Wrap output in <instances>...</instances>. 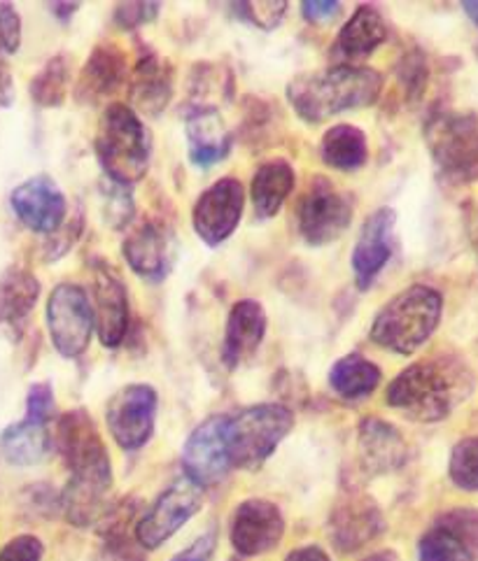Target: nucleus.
Returning a JSON list of instances; mask_svg holds the SVG:
<instances>
[{
	"instance_id": "obj_1",
	"label": "nucleus",
	"mask_w": 478,
	"mask_h": 561,
	"mask_svg": "<svg viewBox=\"0 0 478 561\" xmlns=\"http://www.w3.org/2000/svg\"><path fill=\"white\" fill-rule=\"evenodd\" d=\"M57 445L70 469L61 494V511L72 527H94L107 513V494L113 490V463L107 447L84 410H70L59 420Z\"/></svg>"
},
{
	"instance_id": "obj_21",
	"label": "nucleus",
	"mask_w": 478,
	"mask_h": 561,
	"mask_svg": "<svg viewBox=\"0 0 478 561\" xmlns=\"http://www.w3.org/2000/svg\"><path fill=\"white\" fill-rule=\"evenodd\" d=\"M128 96H132V103L140 115L159 117L173 99L171 64L152 51L140 56L132 72V80H128Z\"/></svg>"
},
{
	"instance_id": "obj_16",
	"label": "nucleus",
	"mask_w": 478,
	"mask_h": 561,
	"mask_svg": "<svg viewBox=\"0 0 478 561\" xmlns=\"http://www.w3.org/2000/svg\"><path fill=\"white\" fill-rule=\"evenodd\" d=\"M243 205H246V192L241 182L234 178L215 182L198 196L194 205L192 221H194L196 236L210 248L225 242L236 231L238 221H241Z\"/></svg>"
},
{
	"instance_id": "obj_40",
	"label": "nucleus",
	"mask_w": 478,
	"mask_h": 561,
	"mask_svg": "<svg viewBox=\"0 0 478 561\" xmlns=\"http://www.w3.org/2000/svg\"><path fill=\"white\" fill-rule=\"evenodd\" d=\"M159 14V3H122L115 10V24L120 28H136L152 22Z\"/></svg>"
},
{
	"instance_id": "obj_49",
	"label": "nucleus",
	"mask_w": 478,
	"mask_h": 561,
	"mask_svg": "<svg viewBox=\"0 0 478 561\" xmlns=\"http://www.w3.org/2000/svg\"><path fill=\"white\" fill-rule=\"evenodd\" d=\"M469 238H471V248H474V252H476V256H478V210H476V215H474V221H471Z\"/></svg>"
},
{
	"instance_id": "obj_10",
	"label": "nucleus",
	"mask_w": 478,
	"mask_h": 561,
	"mask_svg": "<svg viewBox=\"0 0 478 561\" xmlns=\"http://www.w3.org/2000/svg\"><path fill=\"white\" fill-rule=\"evenodd\" d=\"M157 391L150 385H128L110 399L105 420L110 436L126 453H136L155 434Z\"/></svg>"
},
{
	"instance_id": "obj_5",
	"label": "nucleus",
	"mask_w": 478,
	"mask_h": 561,
	"mask_svg": "<svg viewBox=\"0 0 478 561\" xmlns=\"http://www.w3.org/2000/svg\"><path fill=\"white\" fill-rule=\"evenodd\" d=\"M96 154L107 180L132 186L145 178L152 157V138L134 107L113 103L103 112Z\"/></svg>"
},
{
	"instance_id": "obj_28",
	"label": "nucleus",
	"mask_w": 478,
	"mask_h": 561,
	"mask_svg": "<svg viewBox=\"0 0 478 561\" xmlns=\"http://www.w3.org/2000/svg\"><path fill=\"white\" fill-rule=\"evenodd\" d=\"M41 296L38 277L26 268L10 266L0 275V324L20 327L33 312Z\"/></svg>"
},
{
	"instance_id": "obj_22",
	"label": "nucleus",
	"mask_w": 478,
	"mask_h": 561,
	"mask_svg": "<svg viewBox=\"0 0 478 561\" xmlns=\"http://www.w3.org/2000/svg\"><path fill=\"white\" fill-rule=\"evenodd\" d=\"M94 324L105 347H120L128 329V296L122 279L110 268L94 275Z\"/></svg>"
},
{
	"instance_id": "obj_29",
	"label": "nucleus",
	"mask_w": 478,
	"mask_h": 561,
	"mask_svg": "<svg viewBox=\"0 0 478 561\" xmlns=\"http://www.w3.org/2000/svg\"><path fill=\"white\" fill-rule=\"evenodd\" d=\"M292 190H294V171L287 161L275 159L260 165V171H257L252 178L254 215L260 219L278 215Z\"/></svg>"
},
{
	"instance_id": "obj_36",
	"label": "nucleus",
	"mask_w": 478,
	"mask_h": 561,
	"mask_svg": "<svg viewBox=\"0 0 478 561\" xmlns=\"http://www.w3.org/2000/svg\"><path fill=\"white\" fill-rule=\"evenodd\" d=\"M234 12L252 26L273 28L281 24L283 14L287 12V3L285 0H278V3H234Z\"/></svg>"
},
{
	"instance_id": "obj_37",
	"label": "nucleus",
	"mask_w": 478,
	"mask_h": 561,
	"mask_svg": "<svg viewBox=\"0 0 478 561\" xmlns=\"http://www.w3.org/2000/svg\"><path fill=\"white\" fill-rule=\"evenodd\" d=\"M43 540L38 536L22 534L8 540L3 550H0V561H43Z\"/></svg>"
},
{
	"instance_id": "obj_6",
	"label": "nucleus",
	"mask_w": 478,
	"mask_h": 561,
	"mask_svg": "<svg viewBox=\"0 0 478 561\" xmlns=\"http://www.w3.org/2000/svg\"><path fill=\"white\" fill-rule=\"evenodd\" d=\"M292 426L294 415L283 403L250 405L241 413L225 417V443L231 469H260L278 450Z\"/></svg>"
},
{
	"instance_id": "obj_4",
	"label": "nucleus",
	"mask_w": 478,
	"mask_h": 561,
	"mask_svg": "<svg viewBox=\"0 0 478 561\" xmlns=\"http://www.w3.org/2000/svg\"><path fill=\"white\" fill-rule=\"evenodd\" d=\"M444 296L430 285H411L385 304L372 324V341L395 354H413L441 322Z\"/></svg>"
},
{
	"instance_id": "obj_43",
	"label": "nucleus",
	"mask_w": 478,
	"mask_h": 561,
	"mask_svg": "<svg viewBox=\"0 0 478 561\" xmlns=\"http://www.w3.org/2000/svg\"><path fill=\"white\" fill-rule=\"evenodd\" d=\"M343 5L337 0H306L301 3V14L310 24H329L341 14Z\"/></svg>"
},
{
	"instance_id": "obj_18",
	"label": "nucleus",
	"mask_w": 478,
	"mask_h": 561,
	"mask_svg": "<svg viewBox=\"0 0 478 561\" xmlns=\"http://www.w3.org/2000/svg\"><path fill=\"white\" fill-rule=\"evenodd\" d=\"M124 259L132 271L147 279V283H161L173 268L178 242L171 229L159 221H145L124 240Z\"/></svg>"
},
{
	"instance_id": "obj_19",
	"label": "nucleus",
	"mask_w": 478,
	"mask_h": 561,
	"mask_svg": "<svg viewBox=\"0 0 478 561\" xmlns=\"http://www.w3.org/2000/svg\"><path fill=\"white\" fill-rule=\"evenodd\" d=\"M397 215L392 208H380L366 217L353 252V271L360 289H369L376 275L392 256V231Z\"/></svg>"
},
{
	"instance_id": "obj_27",
	"label": "nucleus",
	"mask_w": 478,
	"mask_h": 561,
	"mask_svg": "<svg viewBox=\"0 0 478 561\" xmlns=\"http://www.w3.org/2000/svg\"><path fill=\"white\" fill-rule=\"evenodd\" d=\"M134 515V503L124 501L115 508H107L101 517V548L107 561H143L145 550L136 540Z\"/></svg>"
},
{
	"instance_id": "obj_32",
	"label": "nucleus",
	"mask_w": 478,
	"mask_h": 561,
	"mask_svg": "<svg viewBox=\"0 0 478 561\" xmlns=\"http://www.w3.org/2000/svg\"><path fill=\"white\" fill-rule=\"evenodd\" d=\"M380 382V368L360 354H348L329 370V385L345 401H360L374 394Z\"/></svg>"
},
{
	"instance_id": "obj_14",
	"label": "nucleus",
	"mask_w": 478,
	"mask_h": 561,
	"mask_svg": "<svg viewBox=\"0 0 478 561\" xmlns=\"http://www.w3.org/2000/svg\"><path fill=\"white\" fill-rule=\"evenodd\" d=\"M285 536V517L266 499L241 501L234 511L229 538L241 557H260L278 548Z\"/></svg>"
},
{
	"instance_id": "obj_9",
	"label": "nucleus",
	"mask_w": 478,
	"mask_h": 561,
	"mask_svg": "<svg viewBox=\"0 0 478 561\" xmlns=\"http://www.w3.org/2000/svg\"><path fill=\"white\" fill-rule=\"evenodd\" d=\"M204 490L190 478H178L136 522V540L143 550H157L171 540L201 511Z\"/></svg>"
},
{
	"instance_id": "obj_42",
	"label": "nucleus",
	"mask_w": 478,
	"mask_h": 561,
	"mask_svg": "<svg viewBox=\"0 0 478 561\" xmlns=\"http://www.w3.org/2000/svg\"><path fill=\"white\" fill-rule=\"evenodd\" d=\"M215 550H217V531L210 529L206 534H201L192 546L178 552L171 561H210Z\"/></svg>"
},
{
	"instance_id": "obj_46",
	"label": "nucleus",
	"mask_w": 478,
	"mask_h": 561,
	"mask_svg": "<svg viewBox=\"0 0 478 561\" xmlns=\"http://www.w3.org/2000/svg\"><path fill=\"white\" fill-rule=\"evenodd\" d=\"M49 10L54 16H59L61 22H70V16L80 10V3H52Z\"/></svg>"
},
{
	"instance_id": "obj_13",
	"label": "nucleus",
	"mask_w": 478,
	"mask_h": 561,
	"mask_svg": "<svg viewBox=\"0 0 478 561\" xmlns=\"http://www.w3.org/2000/svg\"><path fill=\"white\" fill-rule=\"evenodd\" d=\"M385 531V517L378 503L360 492L343 494L329 515V538L341 554H353Z\"/></svg>"
},
{
	"instance_id": "obj_23",
	"label": "nucleus",
	"mask_w": 478,
	"mask_h": 561,
	"mask_svg": "<svg viewBox=\"0 0 478 561\" xmlns=\"http://www.w3.org/2000/svg\"><path fill=\"white\" fill-rule=\"evenodd\" d=\"M266 335V312L260 301H238L227 320V333L223 345V362L227 368H238L248 357L260 350Z\"/></svg>"
},
{
	"instance_id": "obj_26",
	"label": "nucleus",
	"mask_w": 478,
	"mask_h": 561,
	"mask_svg": "<svg viewBox=\"0 0 478 561\" xmlns=\"http://www.w3.org/2000/svg\"><path fill=\"white\" fill-rule=\"evenodd\" d=\"M54 438L49 434L47 424L22 420L10 424L3 434H0V453L5 461L12 466H38L52 453Z\"/></svg>"
},
{
	"instance_id": "obj_44",
	"label": "nucleus",
	"mask_w": 478,
	"mask_h": 561,
	"mask_svg": "<svg viewBox=\"0 0 478 561\" xmlns=\"http://www.w3.org/2000/svg\"><path fill=\"white\" fill-rule=\"evenodd\" d=\"M14 101V82L8 64L0 59V107H10Z\"/></svg>"
},
{
	"instance_id": "obj_47",
	"label": "nucleus",
	"mask_w": 478,
	"mask_h": 561,
	"mask_svg": "<svg viewBox=\"0 0 478 561\" xmlns=\"http://www.w3.org/2000/svg\"><path fill=\"white\" fill-rule=\"evenodd\" d=\"M463 10L467 12V16L471 19V22H474L476 28H478V0H465Z\"/></svg>"
},
{
	"instance_id": "obj_20",
	"label": "nucleus",
	"mask_w": 478,
	"mask_h": 561,
	"mask_svg": "<svg viewBox=\"0 0 478 561\" xmlns=\"http://www.w3.org/2000/svg\"><path fill=\"white\" fill-rule=\"evenodd\" d=\"M409 447L399 428L392 424L369 417L360 424L357 432V457L362 471L374 478L401 469L407 463Z\"/></svg>"
},
{
	"instance_id": "obj_8",
	"label": "nucleus",
	"mask_w": 478,
	"mask_h": 561,
	"mask_svg": "<svg viewBox=\"0 0 478 561\" xmlns=\"http://www.w3.org/2000/svg\"><path fill=\"white\" fill-rule=\"evenodd\" d=\"M94 327V308L80 285L61 283L54 287L47 301V329L61 357L76 359L84 354Z\"/></svg>"
},
{
	"instance_id": "obj_34",
	"label": "nucleus",
	"mask_w": 478,
	"mask_h": 561,
	"mask_svg": "<svg viewBox=\"0 0 478 561\" xmlns=\"http://www.w3.org/2000/svg\"><path fill=\"white\" fill-rule=\"evenodd\" d=\"M448 476L455 488L478 492V436L459 440L448 459Z\"/></svg>"
},
{
	"instance_id": "obj_38",
	"label": "nucleus",
	"mask_w": 478,
	"mask_h": 561,
	"mask_svg": "<svg viewBox=\"0 0 478 561\" xmlns=\"http://www.w3.org/2000/svg\"><path fill=\"white\" fill-rule=\"evenodd\" d=\"M22 45V19L10 3L0 5V54H14Z\"/></svg>"
},
{
	"instance_id": "obj_33",
	"label": "nucleus",
	"mask_w": 478,
	"mask_h": 561,
	"mask_svg": "<svg viewBox=\"0 0 478 561\" xmlns=\"http://www.w3.org/2000/svg\"><path fill=\"white\" fill-rule=\"evenodd\" d=\"M70 87V68L64 54L49 59L31 82V96L43 107H59Z\"/></svg>"
},
{
	"instance_id": "obj_30",
	"label": "nucleus",
	"mask_w": 478,
	"mask_h": 561,
	"mask_svg": "<svg viewBox=\"0 0 478 561\" xmlns=\"http://www.w3.org/2000/svg\"><path fill=\"white\" fill-rule=\"evenodd\" d=\"M385 37H388V26L383 16L374 8L362 5L351 16V22L341 28L337 51L343 59H364L385 43Z\"/></svg>"
},
{
	"instance_id": "obj_24",
	"label": "nucleus",
	"mask_w": 478,
	"mask_h": 561,
	"mask_svg": "<svg viewBox=\"0 0 478 561\" xmlns=\"http://www.w3.org/2000/svg\"><path fill=\"white\" fill-rule=\"evenodd\" d=\"M190 159L198 168H210L225 161L231 152L234 136L215 107H196L185 122Z\"/></svg>"
},
{
	"instance_id": "obj_7",
	"label": "nucleus",
	"mask_w": 478,
	"mask_h": 561,
	"mask_svg": "<svg viewBox=\"0 0 478 561\" xmlns=\"http://www.w3.org/2000/svg\"><path fill=\"white\" fill-rule=\"evenodd\" d=\"M425 142L441 171L453 182L478 175V119L467 112L439 110L425 122Z\"/></svg>"
},
{
	"instance_id": "obj_25",
	"label": "nucleus",
	"mask_w": 478,
	"mask_h": 561,
	"mask_svg": "<svg viewBox=\"0 0 478 561\" xmlns=\"http://www.w3.org/2000/svg\"><path fill=\"white\" fill-rule=\"evenodd\" d=\"M126 82V56L115 45H99L84 64L76 96L80 103H96Z\"/></svg>"
},
{
	"instance_id": "obj_3",
	"label": "nucleus",
	"mask_w": 478,
	"mask_h": 561,
	"mask_svg": "<svg viewBox=\"0 0 478 561\" xmlns=\"http://www.w3.org/2000/svg\"><path fill=\"white\" fill-rule=\"evenodd\" d=\"M383 91L380 72L366 66H334L299 75L287 87V99L308 124H320L345 110L374 105Z\"/></svg>"
},
{
	"instance_id": "obj_41",
	"label": "nucleus",
	"mask_w": 478,
	"mask_h": 561,
	"mask_svg": "<svg viewBox=\"0 0 478 561\" xmlns=\"http://www.w3.org/2000/svg\"><path fill=\"white\" fill-rule=\"evenodd\" d=\"M401 82L403 87H407V91L411 93V96H420L422 89H425L428 84V66H425V59H422L420 54H409L407 59H403L401 64Z\"/></svg>"
},
{
	"instance_id": "obj_39",
	"label": "nucleus",
	"mask_w": 478,
	"mask_h": 561,
	"mask_svg": "<svg viewBox=\"0 0 478 561\" xmlns=\"http://www.w3.org/2000/svg\"><path fill=\"white\" fill-rule=\"evenodd\" d=\"M54 413V389L47 382H38L29 389L26 397V417L33 422L47 424Z\"/></svg>"
},
{
	"instance_id": "obj_12",
	"label": "nucleus",
	"mask_w": 478,
	"mask_h": 561,
	"mask_svg": "<svg viewBox=\"0 0 478 561\" xmlns=\"http://www.w3.org/2000/svg\"><path fill=\"white\" fill-rule=\"evenodd\" d=\"M353 221V205L337 186L318 178L299 208V231L310 248H322L345 233Z\"/></svg>"
},
{
	"instance_id": "obj_11",
	"label": "nucleus",
	"mask_w": 478,
	"mask_h": 561,
	"mask_svg": "<svg viewBox=\"0 0 478 561\" xmlns=\"http://www.w3.org/2000/svg\"><path fill=\"white\" fill-rule=\"evenodd\" d=\"M418 561H478V511L441 513L418 540Z\"/></svg>"
},
{
	"instance_id": "obj_48",
	"label": "nucleus",
	"mask_w": 478,
	"mask_h": 561,
	"mask_svg": "<svg viewBox=\"0 0 478 561\" xmlns=\"http://www.w3.org/2000/svg\"><path fill=\"white\" fill-rule=\"evenodd\" d=\"M362 561H399V559H397V554L392 550H380V552H374V554H369V557L362 559Z\"/></svg>"
},
{
	"instance_id": "obj_17",
	"label": "nucleus",
	"mask_w": 478,
	"mask_h": 561,
	"mask_svg": "<svg viewBox=\"0 0 478 561\" xmlns=\"http://www.w3.org/2000/svg\"><path fill=\"white\" fill-rule=\"evenodd\" d=\"M10 205L26 229L45 236L57 233L64 227L68 210L66 196L49 175H35L14 186Z\"/></svg>"
},
{
	"instance_id": "obj_15",
	"label": "nucleus",
	"mask_w": 478,
	"mask_h": 561,
	"mask_svg": "<svg viewBox=\"0 0 478 561\" xmlns=\"http://www.w3.org/2000/svg\"><path fill=\"white\" fill-rule=\"evenodd\" d=\"M225 417L227 415H213L206 422H201L190 434L185 447H182L185 478L198 484L201 490L223 482L231 471L225 443Z\"/></svg>"
},
{
	"instance_id": "obj_45",
	"label": "nucleus",
	"mask_w": 478,
	"mask_h": 561,
	"mask_svg": "<svg viewBox=\"0 0 478 561\" xmlns=\"http://www.w3.org/2000/svg\"><path fill=\"white\" fill-rule=\"evenodd\" d=\"M285 561H329V554L320 546H301L292 550Z\"/></svg>"
},
{
	"instance_id": "obj_35",
	"label": "nucleus",
	"mask_w": 478,
	"mask_h": 561,
	"mask_svg": "<svg viewBox=\"0 0 478 561\" xmlns=\"http://www.w3.org/2000/svg\"><path fill=\"white\" fill-rule=\"evenodd\" d=\"M103 215L115 231H122L134 219V198L128 186L107 180V186H103Z\"/></svg>"
},
{
	"instance_id": "obj_2",
	"label": "nucleus",
	"mask_w": 478,
	"mask_h": 561,
	"mask_svg": "<svg viewBox=\"0 0 478 561\" xmlns=\"http://www.w3.org/2000/svg\"><path fill=\"white\" fill-rule=\"evenodd\" d=\"M474 391L471 368L453 354H439L403 368L385 391V403L413 422H441Z\"/></svg>"
},
{
	"instance_id": "obj_31",
	"label": "nucleus",
	"mask_w": 478,
	"mask_h": 561,
	"mask_svg": "<svg viewBox=\"0 0 478 561\" xmlns=\"http://www.w3.org/2000/svg\"><path fill=\"white\" fill-rule=\"evenodd\" d=\"M322 161L337 171H357L369 159V145H366L364 130L353 124L332 126L322 138Z\"/></svg>"
}]
</instances>
